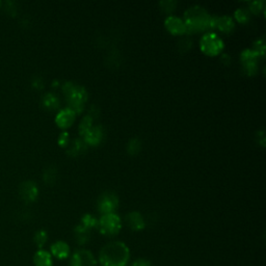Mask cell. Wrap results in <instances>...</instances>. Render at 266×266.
<instances>
[{"mask_svg": "<svg viewBox=\"0 0 266 266\" xmlns=\"http://www.w3.org/2000/svg\"><path fill=\"white\" fill-rule=\"evenodd\" d=\"M130 257V249L125 242L110 241L102 247L97 261L100 266H128Z\"/></svg>", "mask_w": 266, "mask_h": 266, "instance_id": "1", "label": "cell"}, {"mask_svg": "<svg viewBox=\"0 0 266 266\" xmlns=\"http://www.w3.org/2000/svg\"><path fill=\"white\" fill-rule=\"evenodd\" d=\"M183 21L185 23L187 33H196L200 30L214 28L216 17L211 16L204 7L194 5L186 9Z\"/></svg>", "mask_w": 266, "mask_h": 266, "instance_id": "2", "label": "cell"}, {"mask_svg": "<svg viewBox=\"0 0 266 266\" xmlns=\"http://www.w3.org/2000/svg\"><path fill=\"white\" fill-rule=\"evenodd\" d=\"M63 91L68 102V107L72 109L75 114H80L85 109L86 102L88 100L87 89L73 83H65L63 86Z\"/></svg>", "mask_w": 266, "mask_h": 266, "instance_id": "3", "label": "cell"}, {"mask_svg": "<svg viewBox=\"0 0 266 266\" xmlns=\"http://www.w3.org/2000/svg\"><path fill=\"white\" fill-rule=\"evenodd\" d=\"M100 233L104 236L112 237L118 235L122 229V220L121 218L114 213L103 214L98 220V227Z\"/></svg>", "mask_w": 266, "mask_h": 266, "instance_id": "4", "label": "cell"}, {"mask_svg": "<svg viewBox=\"0 0 266 266\" xmlns=\"http://www.w3.org/2000/svg\"><path fill=\"white\" fill-rule=\"evenodd\" d=\"M200 46L204 53L208 55H217L222 50L223 42L217 34L207 33L202 37Z\"/></svg>", "mask_w": 266, "mask_h": 266, "instance_id": "5", "label": "cell"}, {"mask_svg": "<svg viewBox=\"0 0 266 266\" xmlns=\"http://www.w3.org/2000/svg\"><path fill=\"white\" fill-rule=\"evenodd\" d=\"M70 266H98L97 258L89 250L77 249L70 256Z\"/></svg>", "mask_w": 266, "mask_h": 266, "instance_id": "6", "label": "cell"}, {"mask_svg": "<svg viewBox=\"0 0 266 266\" xmlns=\"http://www.w3.org/2000/svg\"><path fill=\"white\" fill-rule=\"evenodd\" d=\"M118 205H119L118 197L115 193L111 192L103 193L98 200V209L102 213V216L107 213H114Z\"/></svg>", "mask_w": 266, "mask_h": 266, "instance_id": "7", "label": "cell"}, {"mask_svg": "<svg viewBox=\"0 0 266 266\" xmlns=\"http://www.w3.org/2000/svg\"><path fill=\"white\" fill-rule=\"evenodd\" d=\"M259 54L253 49H245L241 53L243 69L249 75H253L257 71V58Z\"/></svg>", "mask_w": 266, "mask_h": 266, "instance_id": "8", "label": "cell"}, {"mask_svg": "<svg viewBox=\"0 0 266 266\" xmlns=\"http://www.w3.org/2000/svg\"><path fill=\"white\" fill-rule=\"evenodd\" d=\"M50 254L57 260H66L70 258L71 256L70 245L63 240L55 241L54 243L51 244Z\"/></svg>", "mask_w": 266, "mask_h": 266, "instance_id": "9", "label": "cell"}, {"mask_svg": "<svg viewBox=\"0 0 266 266\" xmlns=\"http://www.w3.org/2000/svg\"><path fill=\"white\" fill-rule=\"evenodd\" d=\"M38 194L39 189L35 182L25 181L20 185V196H21L23 201L27 203L34 202L38 198Z\"/></svg>", "mask_w": 266, "mask_h": 266, "instance_id": "10", "label": "cell"}, {"mask_svg": "<svg viewBox=\"0 0 266 266\" xmlns=\"http://www.w3.org/2000/svg\"><path fill=\"white\" fill-rule=\"evenodd\" d=\"M166 27L170 33L174 35H183L187 33L185 23L182 19L176 16H169L165 21Z\"/></svg>", "mask_w": 266, "mask_h": 266, "instance_id": "11", "label": "cell"}, {"mask_svg": "<svg viewBox=\"0 0 266 266\" xmlns=\"http://www.w3.org/2000/svg\"><path fill=\"white\" fill-rule=\"evenodd\" d=\"M125 222L127 227L132 231H141L146 227L145 219L142 218L141 214L137 211L129 212L125 218Z\"/></svg>", "mask_w": 266, "mask_h": 266, "instance_id": "12", "label": "cell"}, {"mask_svg": "<svg viewBox=\"0 0 266 266\" xmlns=\"http://www.w3.org/2000/svg\"><path fill=\"white\" fill-rule=\"evenodd\" d=\"M75 115H76L75 112L69 107H66L64 109L59 110L58 114L56 115V118H55V122H56L57 126L60 128L70 127L75 121Z\"/></svg>", "mask_w": 266, "mask_h": 266, "instance_id": "13", "label": "cell"}, {"mask_svg": "<svg viewBox=\"0 0 266 266\" xmlns=\"http://www.w3.org/2000/svg\"><path fill=\"white\" fill-rule=\"evenodd\" d=\"M104 136V130L102 126H93L86 134L84 135V140L86 141L87 145L97 146L103 139Z\"/></svg>", "mask_w": 266, "mask_h": 266, "instance_id": "14", "label": "cell"}, {"mask_svg": "<svg viewBox=\"0 0 266 266\" xmlns=\"http://www.w3.org/2000/svg\"><path fill=\"white\" fill-rule=\"evenodd\" d=\"M35 266H53V257L46 250H39L34 256Z\"/></svg>", "mask_w": 266, "mask_h": 266, "instance_id": "15", "label": "cell"}, {"mask_svg": "<svg viewBox=\"0 0 266 266\" xmlns=\"http://www.w3.org/2000/svg\"><path fill=\"white\" fill-rule=\"evenodd\" d=\"M214 27H218L220 30L223 33H230L234 29L235 23L233 19L229 16H221L216 17V23H214Z\"/></svg>", "mask_w": 266, "mask_h": 266, "instance_id": "16", "label": "cell"}, {"mask_svg": "<svg viewBox=\"0 0 266 266\" xmlns=\"http://www.w3.org/2000/svg\"><path fill=\"white\" fill-rule=\"evenodd\" d=\"M88 145L86 144V141L81 138H76L74 139L71 144H69V148L67 149L68 154L71 156H77L79 154H83V153L87 150Z\"/></svg>", "mask_w": 266, "mask_h": 266, "instance_id": "17", "label": "cell"}, {"mask_svg": "<svg viewBox=\"0 0 266 266\" xmlns=\"http://www.w3.org/2000/svg\"><path fill=\"white\" fill-rule=\"evenodd\" d=\"M74 236L76 239V242L79 245L87 244L90 239V231L85 228L83 224H78V226L74 229Z\"/></svg>", "mask_w": 266, "mask_h": 266, "instance_id": "18", "label": "cell"}, {"mask_svg": "<svg viewBox=\"0 0 266 266\" xmlns=\"http://www.w3.org/2000/svg\"><path fill=\"white\" fill-rule=\"evenodd\" d=\"M42 103L47 109H56L59 106V100L54 94L47 93L42 98Z\"/></svg>", "mask_w": 266, "mask_h": 266, "instance_id": "19", "label": "cell"}, {"mask_svg": "<svg viewBox=\"0 0 266 266\" xmlns=\"http://www.w3.org/2000/svg\"><path fill=\"white\" fill-rule=\"evenodd\" d=\"M80 224H83L85 228L90 231L91 229L98 227V220L94 216H91V214H85L83 219H81Z\"/></svg>", "mask_w": 266, "mask_h": 266, "instance_id": "20", "label": "cell"}, {"mask_svg": "<svg viewBox=\"0 0 266 266\" xmlns=\"http://www.w3.org/2000/svg\"><path fill=\"white\" fill-rule=\"evenodd\" d=\"M34 241H35L37 247L40 250H42L44 248V245L48 241V234H47V232L45 230H39L38 232H36L35 237H34Z\"/></svg>", "mask_w": 266, "mask_h": 266, "instance_id": "21", "label": "cell"}, {"mask_svg": "<svg viewBox=\"0 0 266 266\" xmlns=\"http://www.w3.org/2000/svg\"><path fill=\"white\" fill-rule=\"evenodd\" d=\"M93 122H94V119L91 118L90 116H86L84 117V119L81 120L80 122V125H79V133L81 136H84L86 133L93 127Z\"/></svg>", "mask_w": 266, "mask_h": 266, "instance_id": "22", "label": "cell"}, {"mask_svg": "<svg viewBox=\"0 0 266 266\" xmlns=\"http://www.w3.org/2000/svg\"><path fill=\"white\" fill-rule=\"evenodd\" d=\"M140 147H141V145H140L139 139H137V138H132V139H130V141L128 142V145H127V150H128V152L130 153V154L134 155V154H136V153L139 152Z\"/></svg>", "mask_w": 266, "mask_h": 266, "instance_id": "23", "label": "cell"}, {"mask_svg": "<svg viewBox=\"0 0 266 266\" xmlns=\"http://www.w3.org/2000/svg\"><path fill=\"white\" fill-rule=\"evenodd\" d=\"M235 18H236L239 22H247L250 19V13L248 9L245 8H238L235 12Z\"/></svg>", "mask_w": 266, "mask_h": 266, "instance_id": "24", "label": "cell"}, {"mask_svg": "<svg viewBox=\"0 0 266 266\" xmlns=\"http://www.w3.org/2000/svg\"><path fill=\"white\" fill-rule=\"evenodd\" d=\"M55 179H56V170L53 168H49L45 172V175H44L45 182H47L48 184H51L55 181Z\"/></svg>", "mask_w": 266, "mask_h": 266, "instance_id": "25", "label": "cell"}, {"mask_svg": "<svg viewBox=\"0 0 266 266\" xmlns=\"http://www.w3.org/2000/svg\"><path fill=\"white\" fill-rule=\"evenodd\" d=\"M254 51H256L259 54V56H263L264 53H265V45H264V40L261 39V40H258L256 41V43L254 45Z\"/></svg>", "mask_w": 266, "mask_h": 266, "instance_id": "26", "label": "cell"}, {"mask_svg": "<svg viewBox=\"0 0 266 266\" xmlns=\"http://www.w3.org/2000/svg\"><path fill=\"white\" fill-rule=\"evenodd\" d=\"M58 144L61 147H68L70 144V135L68 132H61L58 136Z\"/></svg>", "mask_w": 266, "mask_h": 266, "instance_id": "27", "label": "cell"}, {"mask_svg": "<svg viewBox=\"0 0 266 266\" xmlns=\"http://www.w3.org/2000/svg\"><path fill=\"white\" fill-rule=\"evenodd\" d=\"M159 4H160V6H161V8L163 9V11L172 12L173 9L176 7L177 2L173 1V0H167V1H161Z\"/></svg>", "mask_w": 266, "mask_h": 266, "instance_id": "28", "label": "cell"}, {"mask_svg": "<svg viewBox=\"0 0 266 266\" xmlns=\"http://www.w3.org/2000/svg\"><path fill=\"white\" fill-rule=\"evenodd\" d=\"M263 4H264L263 1H258V0H256V1L250 2V9L253 13L258 14L263 9Z\"/></svg>", "mask_w": 266, "mask_h": 266, "instance_id": "29", "label": "cell"}, {"mask_svg": "<svg viewBox=\"0 0 266 266\" xmlns=\"http://www.w3.org/2000/svg\"><path fill=\"white\" fill-rule=\"evenodd\" d=\"M130 266H153L151 261L146 258H137L133 261Z\"/></svg>", "mask_w": 266, "mask_h": 266, "instance_id": "30", "label": "cell"}, {"mask_svg": "<svg viewBox=\"0 0 266 266\" xmlns=\"http://www.w3.org/2000/svg\"><path fill=\"white\" fill-rule=\"evenodd\" d=\"M0 5H1V2H0Z\"/></svg>", "mask_w": 266, "mask_h": 266, "instance_id": "31", "label": "cell"}]
</instances>
